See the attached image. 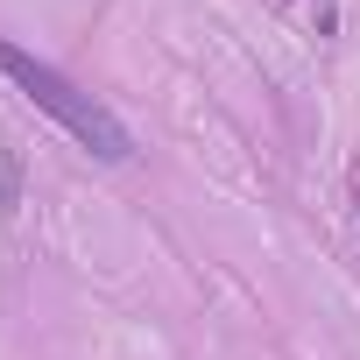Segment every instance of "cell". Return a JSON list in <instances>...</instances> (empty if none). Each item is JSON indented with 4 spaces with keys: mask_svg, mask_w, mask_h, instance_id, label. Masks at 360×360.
I'll use <instances>...</instances> for the list:
<instances>
[{
    "mask_svg": "<svg viewBox=\"0 0 360 360\" xmlns=\"http://www.w3.org/2000/svg\"><path fill=\"white\" fill-rule=\"evenodd\" d=\"M0 71H8L15 78V92H29V106L36 113H50L71 141H85L92 155H106V162H127L134 155V134L92 99V92H78L57 64H43V57H29L22 43H8V36H0Z\"/></svg>",
    "mask_w": 360,
    "mask_h": 360,
    "instance_id": "1",
    "label": "cell"
},
{
    "mask_svg": "<svg viewBox=\"0 0 360 360\" xmlns=\"http://www.w3.org/2000/svg\"><path fill=\"white\" fill-rule=\"evenodd\" d=\"M22 205V155L0 141V212H15Z\"/></svg>",
    "mask_w": 360,
    "mask_h": 360,
    "instance_id": "2",
    "label": "cell"
}]
</instances>
